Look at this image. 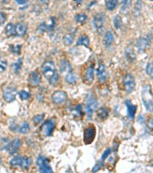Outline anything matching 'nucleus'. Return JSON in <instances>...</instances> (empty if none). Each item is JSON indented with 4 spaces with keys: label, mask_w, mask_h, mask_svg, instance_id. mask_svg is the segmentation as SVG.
<instances>
[{
    "label": "nucleus",
    "mask_w": 153,
    "mask_h": 173,
    "mask_svg": "<svg viewBox=\"0 0 153 173\" xmlns=\"http://www.w3.org/2000/svg\"><path fill=\"white\" fill-rule=\"evenodd\" d=\"M15 26V33L18 36H23L27 32V25L25 22H19Z\"/></svg>",
    "instance_id": "obj_17"
},
{
    "label": "nucleus",
    "mask_w": 153,
    "mask_h": 173,
    "mask_svg": "<svg viewBox=\"0 0 153 173\" xmlns=\"http://www.w3.org/2000/svg\"><path fill=\"white\" fill-rule=\"evenodd\" d=\"M49 162L42 164V166H39V172L40 173H54L52 168L49 166Z\"/></svg>",
    "instance_id": "obj_24"
},
{
    "label": "nucleus",
    "mask_w": 153,
    "mask_h": 173,
    "mask_svg": "<svg viewBox=\"0 0 153 173\" xmlns=\"http://www.w3.org/2000/svg\"><path fill=\"white\" fill-rule=\"evenodd\" d=\"M114 42V35L113 33H112V31H107V33H105L104 36H103V43L105 47H109L112 45V44Z\"/></svg>",
    "instance_id": "obj_15"
},
{
    "label": "nucleus",
    "mask_w": 153,
    "mask_h": 173,
    "mask_svg": "<svg viewBox=\"0 0 153 173\" xmlns=\"http://www.w3.org/2000/svg\"><path fill=\"white\" fill-rule=\"evenodd\" d=\"M29 129H30V126H29V124H28V122H24L21 125V126L19 127V133L25 134L29 131Z\"/></svg>",
    "instance_id": "obj_30"
},
{
    "label": "nucleus",
    "mask_w": 153,
    "mask_h": 173,
    "mask_svg": "<svg viewBox=\"0 0 153 173\" xmlns=\"http://www.w3.org/2000/svg\"><path fill=\"white\" fill-rule=\"evenodd\" d=\"M142 103L148 112H153V95L151 92V86L146 85L143 87L142 91Z\"/></svg>",
    "instance_id": "obj_2"
},
{
    "label": "nucleus",
    "mask_w": 153,
    "mask_h": 173,
    "mask_svg": "<svg viewBox=\"0 0 153 173\" xmlns=\"http://www.w3.org/2000/svg\"><path fill=\"white\" fill-rule=\"evenodd\" d=\"M51 98L54 102L56 104H61L67 100V93L64 91H56L51 96Z\"/></svg>",
    "instance_id": "obj_10"
},
{
    "label": "nucleus",
    "mask_w": 153,
    "mask_h": 173,
    "mask_svg": "<svg viewBox=\"0 0 153 173\" xmlns=\"http://www.w3.org/2000/svg\"><path fill=\"white\" fill-rule=\"evenodd\" d=\"M96 136V128L93 125H90L84 130V142L85 144L88 145L93 142L95 139Z\"/></svg>",
    "instance_id": "obj_5"
},
{
    "label": "nucleus",
    "mask_w": 153,
    "mask_h": 173,
    "mask_svg": "<svg viewBox=\"0 0 153 173\" xmlns=\"http://www.w3.org/2000/svg\"><path fill=\"white\" fill-rule=\"evenodd\" d=\"M94 78V69L92 66L87 69L85 73H84V82L87 84H91L93 81Z\"/></svg>",
    "instance_id": "obj_14"
},
{
    "label": "nucleus",
    "mask_w": 153,
    "mask_h": 173,
    "mask_svg": "<svg viewBox=\"0 0 153 173\" xmlns=\"http://www.w3.org/2000/svg\"><path fill=\"white\" fill-rule=\"evenodd\" d=\"M138 120H139V122H140L141 123H144L145 122V117H144L143 115H139V118H138Z\"/></svg>",
    "instance_id": "obj_44"
},
{
    "label": "nucleus",
    "mask_w": 153,
    "mask_h": 173,
    "mask_svg": "<svg viewBox=\"0 0 153 173\" xmlns=\"http://www.w3.org/2000/svg\"><path fill=\"white\" fill-rule=\"evenodd\" d=\"M5 34L8 36H15L16 33H15V26L12 23H8L7 26H5Z\"/></svg>",
    "instance_id": "obj_22"
},
{
    "label": "nucleus",
    "mask_w": 153,
    "mask_h": 173,
    "mask_svg": "<svg viewBox=\"0 0 153 173\" xmlns=\"http://www.w3.org/2000/svg\"><path fill=\"white\" fill-rule=\"evenodd\" d=\"M110 152H111V149H107L105 150V152L103 153L102 156H101V161H103L105 159H107V156L110 154Z\"/></svg>",
    "instance_id": "obj_41"
},
{
    "label": "nucleus",
    "mask_w": 153,
    "mask_h": 173,
    "mask_svg": "<svg viewBox=\"0 0 153 173\" xmlns=\"http://www.w3.org/2000/svg\"><path fill=\"white\" fill-rule=\"evenodd\" d=\"M105 16L103 12H98L93 18V26L97 32H100L103 28L104 25Z\"/></svg>",
    "instance_id": "obj_7"
},
{
    "label": "nucleus",
    "mask_w": 153,
    "mask_h": 173,
    "mask_svg": "<svg viewBox=\"0 0 153 173\" xmlns=\"http://www.w3.org/2000/svg\"><path fill=\"white\" fill-rule=\"evenodd\" d=\"M65 79H66V82L69 84H74L76 81V77L75 74H74L73 72H70L66 75L65 76Z\"/></svg>",
    "instance_id": "obj_25"
},
{
    "label": "nucleus",
    "mask_w": 153,
    "mask_h": 173,
    "mask_svg": "<svg viewBox=\"0 0 153 173\" xmlns=\"http://www.w3.org/2000/svg\"><path fill=\"white\" fill-rule=\"evenodd\" d=\"M28 81L29 84L32 85V86H37L41 83V76H40L39 73L34 71L32 73H31L28 76Z\"/></svg>",
    "instance_id": "obj_13"
},
{
    "label": "nucleus",
    "mask_w": 153,
    "mask_h": 173,
    "mask_svg": "<svg viewBox=\"0 0 153 173\" xmlns=\"http://www.w3.org/2000/svg\"><path fill=\"white\" fill-rule=\"evenodd\" d=\"M19 96L21 100H28V98H30V93L26 91H21L19 92Z\"/></svg>",
    "instance_id": "obj_35"
},
{
    "label": "nucleus",
    "mask_w": 153,
    "mask_h": 173,
    "mask_svg": "<svg viewBox=\"0 0 153 173\" xmlns=\"http://www.w3.org/2000/svg\"><path fill=\"white\" fill-rule=\"evenodd\" d=\"M125 57H126V59L129 62H132L136 59V54L134 52V50L132 49V46H129L127 47L125 50Z\"/></svg>",
    "instance_id": "obj_19"
},
{
    "label": "nucleus",
    "mask_w": 153,
    "mask_h": 173,
    "mask_svg": "<svg viewBox=\"0 0 153 173\" xmlns=\"http://www.w3.org/2000/svg\"><path fill=\"white\" fill-rule=\"evenodd\" d=\"M146 71L147 75L150 78L153 79V62H149V63L147 64Z\"/></svg>",
    "instance_id": "obj_33"
},
{
    "label": "nucleus",
    "mask_w": 153,
    "mask_h": 173,
    "mask_svg": "<svg viewBox=\"0 0 153 173\" xmlns=\"http://www.w3.org/2000/svg\"><path fill=\"white\" fill-rule=\"evenodd\" d=\"M24 156H21V155H17L15 158L10 161V166H13V167H16V166H21V162H22V159H23Z\"/></svg>",
    "instance_id": "obj_23"
},
{
    "label": "nucleus",
    "mask_w": 153,
    "mask_h": 173,
    "mask_svg": "<svg viewBox=\"0 0 153 173\" xmlns=\"http://www.w3.org/2000/svg\"><path fill=\"white\" fill-rule=\"evenodd\" d=\"M97 75L100 83H103L108 79V72L107 71L104 65L101 62L99 64V66L97 69Z\"/></svg>",
    "instance_id": "obj_9"
},
{
    "label": "nucleus",
    "mask_w": 153,
    "mask_h": 173,
    "mask_svg": "<svg viewBox=\"0 0 153 173\" xmlns=\"http://www.w3.org/2000/svg\"><path fill=\"white\" fill-rule=\"evenodd\" d=\"M7 67V62L6 61H1L0 62V73H3L6 69Z\"/></svg>",
    "instance_id": "obj_40"
},
{
    "label": "nucleus",
    "mask_w": 153,
    "mask_h": 173,
    "mask_svg": "<svg viewBox=\"0 0 153 173\" xmlns=\"http://www.w3.org/2000/svg\"><path fill=\"white\" fill-rule=\"evenodd\" d=\"M21 66H22V60H21V59H19L15 63L12 64V69H13L15 73L19 74L20 73V71L21 69Z\"/></svg>",
    "instance_id": "obj_28"
},
{
    "label": "nucleus",
    "mask_w": 153,
    "mask_h": 173,
    "mask_svg": "<svg viewBox=\"0 0 153 173\" xmlns=\"http://www.w3.org/2000/svg\"><path fill=\"white\" fill-rule=\"evenodd\" d=\"M6 19H7V17H6L5 12H0V26L5 23Z\"/></svg>",
    "instance_id": "obj_39"
},
{
    "label": "nucleus",
    "mask_w": 153,
    "mask_h": 173,
    "mask_svg": "<svg viewBox=\"0 0 153 173\" xmlns=\"http://www.w3.org/2000/svg\"><path fill=\"white\" fill-rule=\"evenodd\" d=\"M148 126L150 127V128H152V129H153V118L149 120V122H148Z\"/></svg>",
    "instance_id": "obj_46"
},
{
    "label": "nucleus",
    "mask_w": 153,
    "mask_h": 173,
    "mask_svg": "<svg viewBox=\"0 0 153 173\" xmlns=\"http://www.w3.org/2000/svg\"><path fill=\"white\" fill-rule=\"evenodd\" d=\"M125 106L127 108V113L128 116L130 118V119H132L135 116L136 112V106L133 105L130 100H126L125 102Z\"/></svg>",
    "instance_id": "obj_16"
},
{
    "label": "nucleus",
    "mask_w": 153,
    "mask_h": 173,
    "mask_svg": "<svg viewBox=\"0 0 153 173\" xmlns=\"http://www.w3.org/2000/svg\"><path fill=\"white\" fill-rule=\"evenodd\" d=\"M21 145V140L19 138H15L11 142L8 144L5 149L8 150V152H9L10 154H14L15 152H16L17 150L20 148Z\"/></svg>",
    "instance_id": "obj_12"
},
{
    "label": "nucleus",
    "mask_w": 153,
    "mask_h": 173,
    "mask_svg": "<svg viewBox=\"0 0 153 173\" xmlns=\"http://www.w3.org/2000/svg\"><path fill=\"white\" fill-rule=\"evenodd\" d=\"M76 111L77 112V113H79V114H81L82 113V109H81V105H78L76 107Z\"/></svg>",
    "instance_id": "obj_45"
},
{
    "label": "nucleus",
    "mask_w": 153,
    "mask_h": 173,
    "mask_svg": "<svg viewBox=\"0 0 153 173\" xmlns=\"http://www.w3.org/2000/svg\"><path fill=\"white\" fill-rule=\"evenodd\" d=\"M16 96V89L13 87H6L3 92V98L5 102H12L15 99Z\"/></svg>",
    "instance_id": "obj_8"
},
{
    "label": "nucleus",
    "mask_w": 153,
    "mask_h": 173,
    "mask_svg": "<svg viewBox=\"0 0 153 173\" xmlns=\"http://www.w3.org/2000/svg\"><path fill=\"white\" fill-rule=\"evenodd\" d=\"M113 25L116 28H119L123 25V21L119 16H116L113 19Z\"/></svg>",
    "instance_id": "obj_32"
},
{
    "label": "nucleus",
    "mask_w": 153,
    "mask_h": 173,
    "mask_svg": "<svg viewBox=\"0 0 153 173\" xmlns=\"http://www.w3.org/2000/svg\"><path fill=\"white\" fill-rule=\"evenodd\" d=\"M76 45H84V46L89 47L90 45V39L87 35H81L76 41Z\"/></svg>",
    "instance_id": "obj_21"
},
{
    "label": "nucleus",
    "mask_w": 153,
    "mask_h": 173,
    "mask_svg": "<svg viewBox=\"0 0 153 173\" xmlns=\"http://www.w3.org/2000/svg\"><path fill=\"white\" fill-rule=\"evenodd\" d=\"M0 62H1V58H0Z\"/></svg>",
    "instance_id": "obj_47"
},
{
    "label": "nucleus",
    "mask_w": 153,
    "mask_h": 173,
    "mask_svg": "<svg viewBox=\"0 0 153 173\" xmlns=\"http://www.w3.org/2000/svg\"><path fill=\"white\" fill-rule=\"evenodd\" d=\"M42 74L44 77L48 81L51 85H55L58 82L59 75L56 70L55 65L52 61L45 62L42 67Z\"/></svg>",
    "instance_id": "obj_1"
},
{
    "label": "nucleus",
    "mask_w": 153,
    "mask_h": 173,
    "mask_svg": "<svg viewBox=\"0 0 153 173\" xmlns=\"http://www.w3.org/2000/svg\"><path fill=\"white\" fill-rule=\"evenodd\" d=\"M43 118H44V115L41 114V115H35L33 117V122H35V124H39L40 122H42V119H43Z\"/></svg>",
    "instance_id": "obj_37"
},
{
    "label": "nucleus",
    "mask_w": 153,
    "mask_h": 173,
    "mask_svg": "<svg viewBox=\"0 0 153 173\" xmlns=\"http://www.w3.org/2000/svg\"><path fill=\"white\" fill-rule=\"evenodd\" d=\"M118 2L116 0H109L106 2V7L108 10H113L116 8Z\"/></svg>",
    "instance_id": "obj_31"
},
{
    "label": "nucleus",
    "mask_w": 153,
    "mask_h": 173,
    "mask_svg": "<svg viewBox=\"0 0 153 173\" xmlns=\"http://www.w3.org/2000/svg\"><path fill=\"white\" fill-rule=\"evenodd\" d=\"M32 163V159H31L30 157L24 156L23 159H22V162L20 166V168H28L29 166Z\"/></svg>",
    "instance_id": "obj_27"
},
{
    "label": "nucleus",
    "mask_w": 153,
    "mask_h": 173,
    "mask_svg": "<svg viewBox=\"0 0 153 173\" xmlns=\"http://www.w3.org/2000/svg\"><path fill=\"white\" fill-rule=\"evenodd\" d=\"M75 20H76L77 22H79L81 24H84L85 23L87 20V16H86V14L84 13H79V14L76 15L75 16Z\"/></svg>",
    "instance_id": "obj_29"
},
{
    "label": "nucleus",
    "mask_w": 153,
    "mask_h": 173,
    "mask_svg": "<svg viewBox=\"0 0 153 173\" xmlns=\"http://www.w3.org/2000/svg\"><path fill=\"white\" fill-rule=\"evenodd\" d=\"M97 100L95 98V96L93 95H90L87 98L86 104V112L88 119H91L92 115H93V112L97 107Z\"/></svg>",
    "instance_id": "obj_4"
},
{
    "label": "nucleus",
    "mask_w": 153,
    "mask_h": 173,
    "mask_svg": "<svg viewBox=\"0 0 153 173\" xmlns=\"http://www.w3.org/2000/svg\"><path fill=\"white\" fill-rule=\"evenodd\" d=\"M56 122L54 119H49L48 121L44 122V124L42 125V128H41V131H42V134L44 136H51L54 128H55Z\"/></svg>",
    "instance_id": "obj_6"
},
{
    "label": "nucleus",
    "mask_w": 153,
    "mask_h": 173,
    "mask_svg": "<svg viewBox=\"0 0 153 173\" xmlns=\"http://www.w3.org/2000/svg\"><path fill=\"white\" fill-rule=\"evenodd\" d=\"M60 71L61 73H66V75L70 72H71V66L69 61H67L66 59H62L60 61Z\"/></svg>",
    "instance_id": "obj_18"
},
{
    "label": "nucleus",
    "mask_w": 153,
    "mask_h": 173,
    "mask_svg": "<svg viewBox=\"0 0 153 173\" xmlns=\"http://www.w3.org/2000/svg\"><path fill=\"white\" fill-rule=\"evenodd\" d=\"M149 45V38L148 36H145V37H140L137 40L136 48L139 52H143L146 49V48Z\"/></svg>",
    "instance_id": "obj_11"
},
{
    "label": "nucleus",
    "mask_w": 153,
    "mask_h": 173,
    "mask_svg": "<svg viewBox=\"0 0 153 173\" xmlns=\"http://www.w3.org/2000/svg\"><path fill=\"white\" fill-rule=\"evenodd\" d=\"M46 162H49L48 159H47L46 157L43 156V155H39L36 159V164L38 166H42V164L46 163Z\"/></svg>",
    "instance_id": "obj_34"
},
{
    "label": "nucleus",
    "mask_w": 153,
    "mask_h": 173,
    "mask_svg": "<svg viewBox=\"0 0 153 173\" xmlns=\"http://www.w3.org/2000/svg\"><path fill=\"white\" fill-rule=\"evenodd\" d=\"M109 115V110L107 108H100L97 111V116L100 120L106 119Z\"/></svg>",
    "instance_id": "obj_20"
},
{
    "label": "nucleus",
    "mask_w": 153,
    "mask_h": 173,
    "mask_svg": "<svg viewBox=\"0 0 153 173\" xmlns=\"http://www.w3.org/2000/svg\"><path fill=\"white\" fill-rule=\"evenodd\" d=\"M130 1H123L122 3V9L125 10V9H128V6L130 5Z\"/></svg>",
    "instance_id": "obj_42"
},
{
    "label": "nucleus",
    "mask_w": 153,
    "mask_h": 173,
    "mask_svg": "<svg viewBox=\"0 0 153 173\" xmlns=\"http://www.w3.org/2000/svg\"><path fill=\"white\" fill-rule=\"evenodd\" d=\"M9 48L11 52H12L13 53L19 54L20 53V51H21V45H11L9 46Z\"/></svg>",
    "instance_id": "obj_36"
},
{
    "label": "nucleus",
    "mask_w": 153,
    "mask_h": 173,
    "mask_svg": "<svg viewBox=\"0 0 153 173\" xmlns=\"http://www.w3.org/2000/svg\"><path fill=\"white\" fill-rule=\"evenodd\" d=\"M74 40V35L73 34H67L65 35L63 38V42H64V44L65 45H70L73 43Z\"/></svg>",
    "instance_id": "obj_26"
},
{
    "label": "nucleus",
    "mask_w": 153,
    "mask_h": 173,
    "mask_svg": "<svg viewBox=\"0 0 153 173\" xmlns=\"http://www.w3.org/2000/svg\"><path fill=\"white\" fill-rule=\"evenodd\" d=\"M103 165V161H98V162H97V164H96L95 166H94V167L93 168V169H92V173H95L97 172V171L100 170V168H102Z\"/></svg>",
    "instance_id": "obj_38"
},
{
    "label": "nucleus",
    "mask_w": 153,
    "mask_h": 173,
    "mask_svg": "<svg viewBox=\"0 0 153 173\" xmlns=\"http://www.w3.org/2000/svg\"><path fill=\"white\" fill-rule=\"evenodd\" d=\"M123 83L124 89L128 94H130L132 92L134 91L136 88V81L134 76L132 74H126L124 75Z\"/></svg>",
    "instance_id": "obj_3"
},
{
    "label": "nucleus",
    "mask_w": 153,
    "mask_h": 173,
    "mask_svg": "<svg viewBox=\"0 0 153 173\" xmlns=\"http://www.w3.org/2000/svg\"><path fill=\"white\" fill-rule=\"evenodd\" d=\"M15 3L19 5H24V4H26L28 3V1H26V0H16Z\"/></svg>",
    "instance_id": "obj_43"
}]
</instances>
